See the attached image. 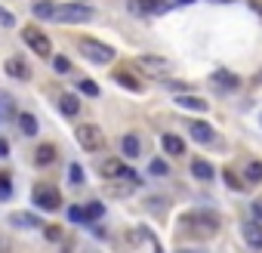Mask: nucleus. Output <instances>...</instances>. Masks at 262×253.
<instances>
[{
  "instance_id": "nucleus-11",
  "label": "nucleus",
  "mask_w": 262,
  "mask_h": 253,
  "mask_svg": "<svg viewBox=\"0 0 262 253\" xmlns=\"http://www.w3.org/2000/svg\"><path fill=\"white\" fill-rule=\"evenodd\" d=\"M191 136H194L201 145H213V142H216L213 126H210V123H204V120H194V123H191Z\"/></svg>"
},
{
  "instance_id": "nucleus-4",
  "label": "nucleus",
  "mask_w": 262,
  "mask_h": 253,
  "mask_svg": "<svg viewBox=\"0 0 262 253\" xmlns=\"http://www.w3.org/2000/svg\"><path fill=\"white\" fill-rule=\"evenodd\" d=\"M22 40H25V44H28V47H31L37 56H43V59L53 53V44H50V37H47V34H43L37 25H25V28H22Z\"/></svg>"
},
{
  "instance_id": "nucleus-13",
  "label": "nucleus",
  "mask_w": 262,
  "mask_h": 253,
  "mask_svg": "<svg viewBox=\"0 0 262 253\" xmlns=\"http://www.w3.org/2000/svg\"><path fill=\"white\" fill-rule=\"evenodd\" d=\"M111 77H114V83H120V87H126V90H133V93H142V90H145V83H142L139 77L126 74V71H111Z\"/></svg>"
},
{
  "instance_id": "nucleus-14",
  "label": "nucleus",
  "mask_w": 262,
  "mask_h": 253,
  "mask_svg": "<svg viewBox=\"0 0 262 253\" xmlns=\"http://www.w3.org/2000/svg\"><path fill=\"white\" fill-rule=\"evenodd\" d=\"M191 173H194V179H201V182H210V179L216 176L213 164H207V161H201V158H194V161H191Z\"/></svg>"
},
{
  "instance_id": "nucleus-36",
  "label": "nucleus",
  "mask_w": 262,
  "mask_h": 253,
  "mask_svg": "<svg viewBox=\"0 0 262 253\" xmlns=\"http://www.w3.org/2000/svg\"><path fill=\"white\" fill-rule=\"evenodd\" d=\"M256 83H262V71H259V74H256Z\"/></svg>"
},
{
  "instance_id": "nucleus-19",
  "label": "nucleus",
  "mask_w": 262,
  "mask_h": 253,
  "mask_svg": "<svg viewBox=\"0 0 262 253\" xmlns=\"http://www.w3.org/2000/svg\"><path fill=\"white\" fill-rule=\"evenodd\" d=\"M31 13H34L37 19H50V22H53V13H56V7L50 4V0H34V4H31Z\"/></svg>"
},
{
  "instance_id": "nucleus-21",
  "label": "nucleus",
  "mask_w": 262,
  "mask_h": 253,
  "mask_svg": "<svg viewBox=\"0 0 262 253\" xmlns=\"http://www.w3.org/2000/svg\"><path fill=\"white\" fill-rule=\"evenodd\" d=\"M34 161H37L40 167H50V164L56 161V149H53V145H37V152H34Z\"/></svg>"
},
{
  "instance_id": "nucleus-3",
  "label": "nucleus",
  "mask_w": 262,
  "mask_h": 253,
  "mask_svg": "<svg viewBox=\"0 0 262 253\" xmlns=\"http://www.w3.org/2000/svg\"><path fill=\"white\" fill-rule=\"evenodd\" d=\"M74 139L83 152H102L105 149V133H102V126L96 123H80L77 130H74Z\"/></svg>"
},
{
  "instance_id": "nucleus-20",
  "label": "nucleus",
  "mask_w": 262,
  "mask_h": 253,
  "mask_svg": "<svg viewBox=\"0 0 262 253\" xmlns=\"http://www.w3.org/2000/svg\"><path fill=\"white\" fill-rule=\"evenodd\" d=\"M59 108H62V114H68V117H74V114L80 111V102H77V96H71V93H65V96L59 99Z\"/></svg>"
},
{
  "instance_id": "nucleus-18",
  "label": "nucleus",
  "mask_w": 262,
  "mask_h": 253,
  "mask_svg": "<svg viewBox=\"0 0 262 253\" xmlns=\"http://www.w3.org/2000/svg\"><path fill=\"white\" fill-rule=\"evenodd\" d=\"M176 105L185 108V111H207L210 108L204 99H194V96H176Z\"/></svg>"
},
{
  "instance_id": "nucleus-15",
  "label": "nucleus",
  "mask_w": 262,
  "mask_h": 253,
  "mask_svg": "<svg viewBox=\"0 0 262 253\" xmlns=\"http://www.w3.org/2000/svg\"><path fill=\"white\" fill-rule=\"evenodd\" d=\"M161 145H164L167 155H182V152H185V142H182L176 133H164V136H161Z\"/></svg>"
},
{
  "instance_id": "nucleus-34",
  "label": "nucleus",
  "mask_w": 262,
  "mask_h": 253,
  "mask_svg": "<svg viewBox=\"0 0 262 253\" xmlns=\"http://www.w3.org/2000/svg\"><path fill=\"white\" fill-rule=\"evenodd\" d=\"M253 216H256V219H262V198H256V201H253Z\"/></svg>"
},
{
  "instance_id": "nucleus-8",
  "label": "nucleus",
  "mask_w": 262,
  "mask_h": 253,
  "mask_svg": "<svg viewBox=\"0 0 262 253\" xmlns=\"http://www.w3.org/2000/svg\"><path fill=\"white\" fill-rule=\"evenodd\" d=\"M16 117H19L16 99H13L7 90H0V123H10V120H16Z\"/></svg>"
},
{
  "instance_id": "nucleus-1",
  "label": "nucleus",
  "mask_w": 262,
  "mask_h": 253,
  "mask_svg": "<svg viewBox=\"0 0 262 253\" xmlns=\"http://www.w3.org/2000/svg\"><path fill=\"white\" fill-rule=\"evenodd\" d=\"M185 225L194 238H213L219 231V216L210 213V210H198V213H188L185 216Z\"/></svg>"
},
{
  "instance_id": "nucleus-38",
  "label": "nucleus",
  "mask_w": 262,
  "mask_h": 253,
  "mask_svg": "<svg viewBox=\"0 0 262 253\" xmlns=\"http://www.w3.org/2000/svg\"><path fill=\"white\" fill-rule=\"evenodd\" d=\"M219 4H228V0H219Z\"/></svg>"
},
{
  "instance_id": "nucleus-24",
  "label": "nucleus",
  "mask_w": 262,
  "mask_h": 253,
  "mask_svg": "<svg viewBox=\"0 0 262 253\" xmlns=\"http://www.w3.org/2000/svg\"><path fill=\"white\" fill-rule=\"evenodd\" d=\"M53 68H56V74H68L71 71V59L68 56H53Z\"/></svg>"
},
{
  "instance_id": "nucleus-29",
  "label": "nucleus",
  "mask_w": 262,
  "mask_h": 253,
  "mask_svg": "<svg viewBox=\"0 0 262 253\" xmlns=\"http://www.w3.org/2000/svg\"><path fill=\"white\" fill-rule=\"evenodd\" d=\"M148 170H151V176H167V173H170V167H167L161 158H158V161H151V167H148Z\"/></svg>"
},
{
  "instance_id": "nucleus-26",
  "label": "nucleus",
  "mask_w": 262,
  "mask_h": 253,
  "mask_svg": "<svg viewBox=\"0 0 262 253\" xmlns=\"http://www.w3.org/2000/svg\"><path fill=\"white\" fill-rule=\"evenodd\" d=\"M68 179H71L74 185H80V182H83V167H80V164H71V167H68Z\"/></svg>"
},
{
  "instance_id": "nucleus-25",
  "label": "nucleus",
  "mask_w": 262,
  "mask_h": 253,
  "mask_svg": "<svg viewBox=\"0 0 262 253\" xmlns=\"http://www.w3.org/2000/svg\"><path fill=\"white\" fill-rule=\"evenodd\" d=\"M80 93H86L90 99H96L102 90H99V83H96V80H80Z\"/></svg>"
},
{
  "instance_id": "nucleus-2",
  "label": "nucleus",
  "mask_w": 262,
  "mask_h": 253,
  "mask_svg": "<svg viewBox=\"0 0 262 253\" xmlns=\"http://www.w3.org/2000/svg\"><path fill=\"white\" fill-rule=\"evenodd\" d=\"M90 19H93V7L80 4V0L56 7V13H53V22H59V25H80V22H90Z\"/></svg>"
},
{
  "instance_id": "nucleus-7",
  "label": "nucleus",
  "mask_w": 262,
  "mask_h": 253,
  "mask_svg": "<svg viewBox=\"0 0 262 253\" xmlns=\"http://www.w3.org/2000/svg\"><path fill=\"white\" fill-rule=\"evenodd\" d=\"M241 235H244V241H247L253 250H262V222H256V219L241 222Z\"/></svg>"
},
{
  "instance_id": "nucleus-37",
  "label": "nucleus",
  "mask_w": 262,
  "mask_h": 253,
  "mask_svg": "<svg viewBox=\"0 0 262 253\" xmlns=\"http://www.w3.org/2000/svg\"><path fill=\"white\" fill-rule=\"evenodd\" d=\"M179 253H201V250H179Z\"/></svg>"
},
{
  "instance_id": "nucleus-31",
  "label": "nucleus",
  "mask_w": 262,
  "mask_h": 253,
  "mask_svg": "<svg viewBox=\"0 0 262 253\" xmlns=\"http://www.w3.org/2000/svg\"><path fill=\"white\" fill-rule=\"evenodd\" d=\"M222 179H225V185H228V188H241V179H237L231 170H225V173H222Z\"/></svg>"
},
{
  "instance_id": "nucleus-32",
  "label": "nucleus",
  "mask_w": 262,
  "mask_h": 253,
  "mask_svg": "<svg viewBox=\"0 0 262 253\" xmlns=\"http://www.w3.org/2000/svg\"><path fill=\"white\" fill-rule=\"evenodd\" d=\"M7 198H10V179L0 176V201H7Z\"/></svg>"
},
{
  "instance_id": "nucleus-22",
  "label": "nucleus",
  "mask_w": 262,
  "mask_h": 253,
  "mask_svg": "<svg viewBox=\"0 0 262 253\" xmlns=\"http://www.w3.org/2000/svg\"><path fill=\"white\" fill-rule=\"evenodd\" d=\"M244 179H247V182H262V164H259V161L247 164V167H244Z\"/></svg>"
},
{
  "instance_id": "nucleus-5",
  "label": "nucleus",
  "mask_w": 262,
  "mask_h": 253,
  "mask_svg": "<svg viewBox=\"0 0 262 253\" xmlns=\"http://www.w3.org/2000/svg\"><path fill=\"white\" fill-rule=\"evenodd\" d=\"M80 53L90 62H99V65H108L114 59V47H105L102 40H80Z\"/></svg>"
},
{
  "instance_id": "nucleus-16",
  "label": "nucleus",
  "mask_w": 262,
  "mask_h": 253,
  "mask_svg": "<svg viewBox=\"0 0 262 253\" xmlns=\"http://www.w3.org/2000/svg\"><path fill=\"white\" fill-rule=\"evenodd\" d=\"M10 222H13L16 228H40V219H37L34 213H13Z\"/></svg>"
},
{
  "instance_id": "nucleus-10",
  "label": "nucleus",
  "mask_w": 262,
  "mask_h": 253,
  "mask_svg": "<svg viewBox=\"0 0 262 253\" xmlns=\"http://www.w3.org/2000/svg\"><path fill=\"white\" fill-rule=\"evenodd\" d=\"M120 152H123V158H139V155H142V139H139V133H126V136L120 139Z\"/></svg>"
},
{
  "instance_id": "nucleus-12",
  "label": "nucleus",
  "mask_w": 262,
  "mask_h": 253,
  "mask_svg": "<svg viewBox=\"0 0 262 253\" xmlns=\"http://www.w3.org/2000/svg\"><path fill=\"white\" fill-rule=\"evenodd\" d=\"M213 83L222 87V90H237L241 87V77L231 74V71H225V68H219V71H213Z\"/></svg>"
},
{
  "instance_id": "nucleus-17",
  "label": "nucleus",
  "mask_w": 262,
  "mask_h": 253,
  "mask_svg": "<svg viewBox=\"0 0 262 253\" xmlns=\"http://www.w3.org/2000/svg\"><path fill=\"white\" fill-rule=\"evenodd\" d=\"M16 120H19V130H22L25 136H37V117H34V114L22 111V114H19Z\"/></svg>"
},
{
  "instance_id": "nucleus-6",
  "label": "nucleus",
  "mask_w": 262,
  "mask_h": 253,
  "mask_svg": "<svg viewBox=\"0 0 262 253\" xmlns=\"http://www.w3.org/2000/svg\"><path fill=\"white\" fill-rule=\"evenodd\" d=\"M34 204L40 210H59L62 207V198L53 185H34Z\"/></svg>"
},
{
  "instance_id": "nucleus-27",
  "label": "nucleus",
  "mask_w": 262,
  "mask_h": 253,
  "mask_svg": "<svg viewBox=\"0 0 262 253\" xmlns=\"http://www.w3.org/2000/svg\"><path fill=\"white\" fill-rule=\"evenodd\" d=\"M90 216H93V219H102V216H105V207H102L99 201H93V204H86V219H90Z\"/></svg>"
},
{
  "instance_id": "nucleus-9",
  "label": "nucleus",
  "mask_w": 262,
  "mask_h": 253,
  "mask_svg": "<svg viewBox=\"0 0 262 253\" xmlns=\"http://www.w3.org/2000/svg\"><path fill=\"white\" fill-rule=\"evenodd\" d=\"M7 74L10 77H16V80H31V68L25 65V59H19V56H13V59H7Z\"/></svg>"
},
{
  "instance_id": "nucleus-23",
  "label": "nucleus",
  "mask_w": 262,
  "mask_h": 253,
  "mask_svg": "<svg viewBox=\"0 0 262 253\" xmlns=\"http://www.w3.org/2000/svg\"><path fill=\"white\" fill-rule=\"evenodd\" d=\"M139 62H142V65H148V68H158V71H167V68H170V62H167L164 56H142Z\"/></svg>"
},
{
  "instance_id": "nucleus-28",
  "label": "nucleus",
  "mask_w": 262,
  "mask_h": 253,
  "mask_svg": "<svg viewBox=\"0 0 262 253\" xmlns=\"http://www.w3.org/2000/svg\"><path fill=\"white\" fill-rule=\"evenodd\" d=\"M68 219L71 222H86V207H68Z\"/></svg>"
},
{
  "instance_id": "nucleus-33",
  "label": "nucleus",
  "mask_w": 262,
  "mask_h": 253,
  "mask_svg": "<svg viewBox=\"0 0 262 253\" xmlns=\"http://www.w3.org/2000/svg\"><path fill=\"white\" fill-rule=\"evenodd\" d=\"M47 238H50V241H62V231H59V228H53V225H50V228H47Z\"/></svg>"
},
{
  "instance_id": "nucleus-35",
  "label": "nucleus",
  "mask_w": 262,
  "mask_h": 253,
  "mask_svg": "<svg viewBox=\"0 0 262 253\" xmlns=\"http://www.w3.org/2000/svg\"><path fill=\"white\" fill-rule=\"evenodd\" d=\"M10 155V142L7 139H0V158H7Z\"/></svg>"
},
{
  "instance_id": "nucleus-30",
  "label": "nucleus",
  "mask_w": 262,
  "mask_h": 253,
  "mask_svg": "<svg viewBox=\"0 0 262 253\" xmlns=\"http://www.w3.org/2000/svg\"><path fill=\"white\" fill-rule=\"evenodd\" d=\"M0 25H7V28H13V25H16V16H13L10 10H4V7H0Z\"/></svg>"
}]
</instances>
